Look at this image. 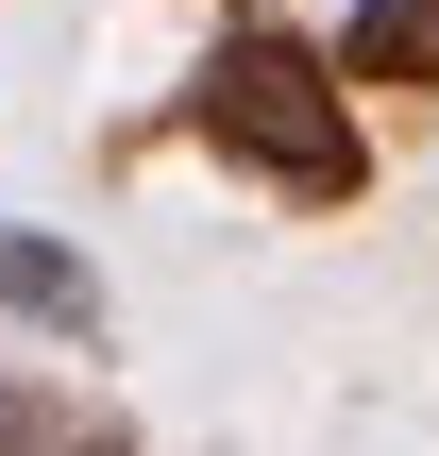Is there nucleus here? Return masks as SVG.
<instances>
[{"mask_svg":"<svg viewBox=\"0 0 439 456\" xmlns=\"http://www.w3.org/2000/svg\"><path fill=\"white\" fill-rule=\"evenodd\" d=\"M51 456H85V440H51Z\"/></svg>","mask_w":439,"mask_h":456,"instance_id":"5","label":"nucleus"},{"mask_svg":"<svg viewBox=\"0 0 439 456\" xmlns=\"http://www.w3.org/2000/svg\"><path fill=\"white\" fill-rule=\"evenodd\" d=\"M338 85H355V102H439V0H355Z\"/></svg>","mask_w":439,"mask_h":456,"instance_id":"2","label":"nucleus"},{"mask_svg":"<svg viewBox=\"0 0 439 456\" xmlns=\"http://www.w3.org/2000/svg\"><path fill=\"white\" fill-rule=\"evenodd\" d=\"M0 305H34V322H85V271H68L51 237H0Z\"/></svg>","mask_w":439,"mask_h":456,"instance_id":"3","label":"nucleus"},{"mask_svg":"<svg viewBox=\"0 0 439 456\" xmlns=\"http://www.w3.org/2000/svg\"><path fill=\"white\" fill-rule=\"evenodd\" d=\"M0 456H51V423H34V406H17V389H0Z\"/></svg>","mask_w":439,"mask_h":456,"instance_id":"4","label":"nucleus"},{"mask_svg":"<svg viewBox=\"0 0 439 456\" xmlns=\"http://www.w3.org/2000/svg\"><path fill=\"white\" fill-rule=\"evenodd\" d=\"M203 135L237 152V169H271L288 203H355V102H338V68L305 51V34H220V68H203Z\"/></svg>","mask_w":439,"mask_h":456,"instance_id":"1","label":"nucleus"}]
</instances>
